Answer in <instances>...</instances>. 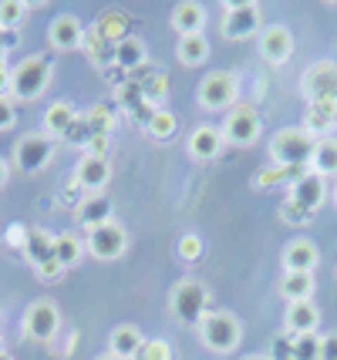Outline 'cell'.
<instances>
[{"instance_id": "obj_1", "label": "cell", "mask_w": 337, "mask_h": 360, "mask_svg": "<svg viewBox=\"0 0 337 360\" xmlns=\"http://www.w3.org/2000/svg\"><path fill=\"white\" fill-rule=\"evenodd\" d=\"M51 75H54V68L44 54H31V58H24L20 64L11 68V88L7 94L14 98V101H37L41 94L48 91L51 84Z\"/></svg>"}, {"instance_id": "obj_2", "label": "cell", "mask_w": 337, "mask_h": 360, "mask_svg": "<svg viewBox=\"0 0 337 360\" xmlns=\"http://www.w3.org/2000/svg\"><path fill=\"white\" fill-rule=\"evenodd\" d=\"M317 139L300 128H280L270 139V158L273 165H290V169H310Z\"/></svg>"}, {"instance_id": "obj_3", "label": "cell", "mask_w": 337, "mask_h": 360, "mask_svg": "<svg viewBox=\"0 0 337 360\" xmlns=\"http://www.w3.org/2000/svg\"><path fill=\"white\" fill-rule=\"evenodd\" d=\"M199 340L206 350L212 354H233L243 340V323L240 316L226 314V310H209L203 320H199Z\"/></svg>"}, {"instance_id": "obj_4", "label": "cell", "mask_w": 337, "mask_h": 360, "mask_svg": "<svg viewBox=\"0 0 337 360\" xmlns=\"http://www.w3.org/2000/svg\"><path fill=\"white\" fill-rule=\"evenodd\" d=\"M169 310L179 323L199 327V320L209 314V290L199 280H179L169 297Z\"/></svg>"}, {"instance_id": "obj_5", "label": "cell", "mask_w": 337, "mask_h": 360, "mask_svg": "<svg viewBox=\"0 0 337 360\" xmlns=\"http://www.w3.org/2000/svg\"><path fill=\"white\" fill-rule=\"evenodd\" d=\"M220 131H223L226 145H240V148H250V145H257L260 131H263L260 111L253 108V105H246V101L233 105V108L226 111L223 128H220Z\"/></svg>"}, {"instance_id": "obj_6", "label": "cell", "mask_w": 337, "mask_h": 360, "mask_svg": "<svg viewBox=\"0 0 337 360\" xmlns=\"http://www.w3.org/2000/svg\"><path fill=\"white\" fill-rule=\"evenodd\" d=\"M199 105L206 111H229L233 105H240V84H236V75L229 71H209L206 78L199 81Z\"/></svg>"}, {"instance_id": "obj_7", "label": "cell", "mask_w": 337, "mask_h": 360, "mask_svg": "<svg viewBox=\"0 0 337 360\" xmlns=\"http://www.w3.org/2000/svg\"><path fill=\"white\" fill-rule=\"evenodd\" d=\"M84 250L91 252L98 263H115L129 250V233H125V226H118L115 219L105 222V226H95V229H88Z\"/></svg>"}, {"instance_id": "obj_8", "label": "cell", "mask_w": 337, "mask_h": 360, "mask_svg": "<svg viewBox=\"0 0 337 360\" xmlns=\"http://www.w3.org/2000/svg\"><path fill=\"white\" fill-rule=\"evenodd\" d=\"M61 330V310L54 300H34L24 314V333L37 344H51Z\"/></svg>"}, {"instance_id": "obj_9", "label": "cell", "mask_w": 337, "mask_h": 360, "mask_svg": "<svg viewBox=\"0 0 337 360\" xmlns=\"http://www.w3.org/2000/svg\"><path fill=\"white\" fill-rule=\"evenodd\" d=\"M300 91H304L307 105L314 101H337V61H317L310 64L300 78Z\"/></svg>"}, {"instance_id": "obj_10", "label": "cell", "mask_w": 337, "mask_h": 360, "mask_svg": "<svg viewBox=\"0 0 337 360\" xmlns=\"http://www.w3.org/2000/svg\"><path fill=\"white\" fill-rule=\"evenodd\" d=\"M54 155V139H48L44 131H37V135H24V139L14 145V165L20 172H41L44 165L51 162Z\"/></svg>"}, {"instance_id": "obj_11", "label": "cell", "mask_w": 337, "mask_h": 360, "mask_svg": "<svg viewBox=\"0 0 337 360\" xmlns=\"http://www.w3.org/2000/svg\"><path fill=\"white\" fill-rule=\"evenodd\" d=\"M260 31V4H226L223 34L229 41H243Z\"/></svg>"}, {"instance_id": "obj_12", "label": "cell", "mask_w": 337, "mask_h": 360, "mask_svg": "<svg viewBox=\"0 0 337 360\" xmlns=\"http://www.w3.org/2000/svg\"><path fill=\"white\" fill-rule=\"evenodd\" d=\"M260 54L267 64H287L293 58V34L284 24H270L260 31Z\"/></svg>"}, {"instance_id": "obj_13", "label": "cell", "mask_w": 337, "mask_h": 360, "mask_svg": "<svg viewBox=\"0 0 337 360\" xmlns=\"http://www.w3.org/2000/svg\"><path fill=\"white\" fill-rule=\"evenodd\" d=\"M75 182H78V188L91 192V195H101L105 186L112 182V165H108V158L81 155L78 169H75Z\"/></svg>"}, {"instance_id": "obj_14", "label": "cell", "mask_w": 337, "mask_h": 360, "mask_svg": "<svg viewBox=\"0 0 337 360\" xmlns=\"http://www.w3.org/2000/svg\"><path fill=\"white\" fill-rule=\"evenodd\" d=\"M317 263H321V252H317L314 239L297 236L284 246V273H314Z\"/></svg>"}, {"instance_id": "obj_15", "label": "cell", "mask_w": 337, "mask_h": 360, "mask_svg": "<svg viewBox=\"0 0 337 360\" xmlns=\"http://www.w3.org/2000/svg\"><path fill=\"white\" fill-rule=\"evenodd\" d=\"M186 148H189V155H193L196 162H212V158H220V152L226 148V139L216 125H196L193 131H189V139H186Z\"/></svg>"}, {"instance_id": "obj_16", "label": "cell", "mask_w": 337, "mask_h": 360, "mask_svg": "<svg viewBox=\"0 0 337 360\" xmlns=\"http://www.w3.org/2000/svg\"><path fill=\"white\" fill-rule=\"evenodd\" d=\"M324 199H327V188H324V179L321 175H314V172H307L300 175L293 186H290V202L297 205L300 212H317L324 205Z\"/></svg>"}, {"instance_id": "obj_17", "label": "cell", "mask_w": 337, "mask_h": 360, "mask_svg": "<svg viewBox=\"0 0 337 360\" xmlns=\"http://www.w3.org/2000/svg\"><path fill=\"white\" fill-rule=\"evenodd\" d=\"M84 24H81L75 14H61L51 20V31H48V41L54 51H78L84 47Z\"/></svg>"}, {"instance_id": "obj_18", "label": "cell", "mask_w": 337, "mask_h": 360, "mask_svg": "<svg viewBox=\"0 0 337 360\" xmlns=\"http://www.w3.org/2000/svg\"><path fill=\"white\" fill-rule=\"evenodd\" d=\"M284 327L293 337H314V330L321 327V310L314 300H300V303H287V314H284Z\"/></svg>"}, {"instance_id": "obj_19", "label": "cell", "mask_w": 337, "mask_h": 360, "mask_svg": "<svg viewBox=\"0 0 337 360\" xmlns=\"http://www.w3.org/2000/svg\"><path fill=\"white\" fill-rule=\"evenodd\" d=\"M334 128H337V101H314V105H307L304 131H310L314 139H331Z\"/></svg>"}, {"instance_id": "obj_20", "label": "cell", "mask_w": 337, "mask_h": 360, "mask_svg": "<svg viewBox=\"0 0 337 360\" xmlns=\"http://www.w3.org/2000/svg\"><path fill=\"white\" fill-rule=\"evenodd\" d=\"M172 31L179 37H189V34H203V24H206V7L196 4V0H182L172 7Z\"/></svg>"}, {"instance_id": "obj_21", "label": "cell", "mask_w": 337, "mask_h": 360, "mask_svg": "<svg viewBox=\"0 0 337 360\" xmlns=\"http://www.w3.org/2000/svg\"><path fill=\"white\" fill-rule=\"evenodd\" d=\"M145 337L139 327H132V323H122V327L112 330V337H108V354L118 360H135V354L142 350Z\"/></svg>"}, {"instance_id": "obj_22", "label": "cell", "mask_w": 337, "mask_h": 360, "mask_svg": "<svg viewBox=\"0 0 337 360\" xmlns=\"http://www.w3.org/2000/svg\"><path fill=\"white\" fill-rule=\"evenodd\" d=\"M78 111L71 101H51L48 111H44V135L48 139H65V131L75 125Z\"/></svg>"}, {"instance_id": "obj_23", "label": "cell", "mask_w": 337, "mask_h": 360, "mask_svg": "<svg viewBox=\"0 0 337 360\" xmlns=\"http://www.w3.org/2000/svg\"><path fill=\"white\" fill-rule=\"evenodd\" d=\"M112 212H115V205H112L108 195H88V199H81L78 202V222L81 226H88V229L112 222Z\"/></svg>"}, {"instance_id": "obj_24", "label": "cell", "mask_w": 337, "mask_h": 360, "mask_svg": "<svg viewBox=\"0 0 337 360\" xmlns=\"http://www.w3.org/2000/svg\"><path fill=\"white\" fill-rule=\"evenodd\" d=\"M276 290H280V297L287 303H300V300H314L317 280H314V273H284Z\"/></svg>"}, {"instance_id": "obj_25", "label": "cell", "mask_w": 337, "mask_h": 360, "mask_svg": "<svg viewBox=\"0 0 337 360\" xmlns=\"http://www.w3.org/2000/svg\"><path fill=\"white\" fill-rule=\"evenodd\" d=\"M24 252H27V263H31L34 269H41L44 263L54 259V236L44 233V229H27Z\"/></svg>"}, {"instance_id": "obj_26", "label": "cell", "mask_w": 337, "mask_h": 360, "mask_svg": "<svg viewBox=\"0 0 337 360\" xmlns=\"http://www.w3.org/2000/svg\"><path fill=\"white\" fill-rule=\"evenodd\" d=\"M176 58L186 68H199L209 58V41L203 34H189V37H179L176 41Z\"/></svg>"}, {"instance_id": "obj_27", "label": "cell", "mask_w": 337, "mask_h": 360, "mask_svg": "<svg viewBox=\"0 0 337 360\" xmlns=\"http://www.w3.org/2000/svg\"><path fill=\"white\" fill-rule=\"evenodd\" d=\"M310 172L321 175V179L337 175V139H317V148H314V158H310Z\"/></svg>"}, {"instance_id": "obj_28", "label": "cell", "mask_w": 337, "mask_h": 360, "mask_svg": "<svg viewBox=\"0 0 337 360\" xmlns=\"http://www.w3.org/2000/svg\"><path fill=\"white\" fill-rule=\"evenodd\" d=\"M84 256V243L75 233H58L54 236V259L61 263V269H71L81 263Z\"/></svg>"}, {"instance_id": "obj_29", "label": "cell", "mask_w": 337, "mask_h": 360, "mask_svg": "<svg viewBox=\"0 0 337 360\" xmlns=\"http://www.w3.org/2000/svg\"><path fill=\"white\" fill-rule=\"evenodd\" d=\"M145 54H148V51H145V44L139 41V37H132V34L125 37V41H118V44H115V64H118V68H125V71L142 68Z\"/></svg>"}, {"instance_id": "obj_30", "label": "cell", "mask_w": 337, "mask_h": 360, "mask_svg": "<svg viewBox=\"0 0 337 360\" xmlns=\"http://www.w3.org/2000/svg\"><path fill=\"white\" fill-rule=\"evenodd\" d=\"M95 34L98 37H105V41H112V47H115L118 41H125V37H129V20H125L122 11H112V14H105L101 20H98Z\"/></svg>"}, {"instance_id": "obj_31", "label": "cell", "mask_w": 337, "mask_h": 360, "mask_svg": "<svg viewBox=\"0 0 337 360\" xmlns=\"http://www.w3.org/2000/svg\"><path fill=\"white\" fill-rule=\"evenodd\" d=\"M300 175H307V169H290V165H270L257 175V188H273V186H284V182H297Z\"/></svg>"}, {"instance_id": "obj_32", "label": "cell", "mask_w": 337, "mask_h": 360, "mask_svg": "<svg viewBox=\"0 0 337 360\" xmlns=\"http://www.w3.org/2000/svg\"><path fill=\"white\" fill-rule=\"evenodd\" d=\"M145 128H148V135H152V139L165 141V139H172V135H176L179 122H176V115H172V111L155 108L148 118H145Z\"/></svg>"}, {"instance_id": "obj_33", "label": "cell", "mask_w": 337, "mask_h": 360, "mask_svg": "<svg viewBox=\"0 0 337 360\" xmlns=\"http://www.w3.org/2000/svg\"><path fill=\"white\" fill-rule=\"evenodd\" d=\"M27 17V4L24 0H0V31H14Z\"/></svg>"}, {"instance_id": "obj_34", "label": "cell", "mask_w": 337, "mask_h": 360, "mask_svg": "<svg viewBox=\"0 0 337 360\" xmlns=\"http://www.w3.org/2000/svg\"><path fill=\"white\" fill-rule=\"evenodd\" d=\"M176 252L182 263H199L203 259V236L199 233H182L176 243Z\"/></svg>"}, {"instance_id": "obj_35", "label": "cell", "mask_w": 337, "mask_h": 360, "mask_svg": "<svg viewBox=\"0 0 337 360\" xmlns=\"http://www.w3.org/2000/svg\"><path fill=\"white\" fill-rule=\"evenodd\" d=\"M88 118V125H91V135H112L115 128V111L108 105H95V108L84 115Z\"/></svg>"}, {"instance_id": "obj_36", "label": "cell", "mask_w": 337, "mask_h": 360, "mask_svg": "<svg viewBox=\"0 0 337 360\" xmlns=\"http://www.w3.org/2000/svg\"><path fill=\"white\" fill-rule=\"evenodd\" d=\"M135 360H172V344L162 340V337H152V340L142 344V350L135 354Z\"/></svg>"}, {"instance_id": "obj_37", "label": "cell", "mask_w": 337, "mask_h": 360, "mask_svg": "<svg viewBox=\"0 0 337 360\" xmlns=\"http://www.w3.org/2000/svg\"><path fill=\"white\" fill-rule=\"evenodd\" d=\"M88 139H91V125H88V118H84V115H78V118H75V125L65 131V141H68V145H78V148H84V145H88Z\"/></svg>"}, {"instance_id": "obj_38", "label": "cell", "mask_w": 337, "mask_h": 360, "mask_svg": "<svg viewBox=\"0 0 337 360\" xmlns=\"http://www.w3.org/2000/svg\"><path fill=\"white\" fill-rule=\"evenodd\" d=\"M14 122H17V101L11 94H0V131L14 128Z\"/></svg>"}, {"instance_id": "obj_39", "label": "cell", "mask_w": 337, "mask_h": 360, "mask_svg": "<svg viewBox=\"0 0 337 360\" xmlns=\"http://www.w3.org/2000/svg\"><path fill=\"white\" fill-rule=\"evenodd\" d=\"M317 360H337V330L324 333L317 340Z\"/></svg>"}, {"instance_id": "obj_40", "label": "cell", "mask_w": 337, "mask_h": 360, "mask_svg": "<svg viewBox=\"0 0 337 360\" xmlns=\"http://www.w3.org/2000/svg\"><path fill=\"white\" fill-rule=\"evenodd\" d=\"M84 155L108 158V135H91V139H88V145H84Z\"/></svg>"}, {"instance_id": "obj_41", "label": "cell", "mask_w": 337, "mask_h": 360, "mask_svg": "<svg viewBox=\"0 0 337 360\" xmlns=\"http://www.w3.org/2000/svg\"><path fill=\"white\" fill-rule=\"evenodd\" d=\"M297 360H317V340L314 337H297Z\"/></svg>"}, {"instance_id": "obj_42", "label": "cell", "mask_w": 337, "mask_h": 360, "mask_svg": "<svg viewBox=\"0 0 337 360\" xmlns=\"http://www.w3.org/2000/svg\"><path fill=\"white\" fill-rule=\"evenodd\" d=\"M61 273H65V269H61V263H58V259H51V263H44V266L37 269V276H41V280H58Z\"/></svg>"}, {"instance_id": "obj_43", "label": "cell", "mask_w": 337, "mask_h": 360, "mask_svg": "<svg viewBox=\"0 0 337 360\" xmlns=\"http://www.w3.org/2000/svg\"><path fill=\"white\" fill-rule=\"evenodd\" d=\"M162 88H165V75H159V78L148 81V91H145V94H148V98H162V94H165Z\"/></svg>"}, {"instance_id": "obj_44", "label": "cell", "mask_w": 337, "mask_h": 360, "mask_svg": "<svg viewBox=\"0 0 337 360\" xmlns=\"http://www.w3.org/2000/svg\"><path fill=\"white\" fill-rule=\"evenodd\" d=\"M284 216H287V219H300V222L307 219V212H300V209H297V205H293V202H287V205H284Z\"/></svg>"}, {"instance_id": "obj_45", "label": "cell", "mask_w": 337, "mask_h": 360, "mask_svg": "<svg viewBox=\"0 0 337 360\" xmlns=\"http://www.w3.org/2000/svg\"><path fill=\"white\" fill-rule=\"evenodd\" d=\"M7 88H11V68H7V64H0V94L7 91Z\"/></svg>"}, {"instance_id": "obj_46", "label": "cell", "mask_w": 337, "mask_h": 360, "mask_svg": "<svg viewBox=\"0 0 337 360\" xmlns=\"http://www.w3.org/2000/svg\"><path fill=\"white\" fill-rule=\"evenodd\" d=\"M7 179H11V162H7V158L0 155V188L7 186Z\"/></svg>"}, {"instance_id": "obj_47", "label": "cell", "mask_w": 337, "mask_h": 360, "mask_svg": "<svg viewBox=\"0 0 337 360\" xmlns=\"http://www.w3.org/2000/svg\"><path fill=\"white\" fill-rule=\"evenodd\" d=\"M243 360H270V357H267V354H246Z\"/></svg>"}, {"instance_id": "obj_48", "label": "cell", "mask_w": 337, "mask_h": 360, "mask_svg": "<svg viewBox=\"0 0 337 360\" xmlns=\"http://www.w3.org/2000/svg\"><path fill=\"white\" fill-rule=\"evenodd\" d=\"M0 360H14L11 354H7V350H4V344H0Z\"/></svg>"}, {"instance_id": "obj_49", "label": "cell", "mask_w": 337, "mask_h": 360, "mask_svg": "<svg viewBox=\"0 0 337 360\" xmlns=\"http://www.w3.org/2000/svg\"><path fill=\"white\" fill-rule=\"evenodd\" d=\"M95 360H118V357H112V354H98Z\"/></svg>"}, {"instance_id": "obj_50", "label": "cell", "mask_w": 337, "mask_h": 360, "mask_svg": "<svg viewBox=\"0 0 337 360\" xmlns=\"http://www.w3.org/2000/svg\"><path fill=\"white\" fill-rule=\"evenodd\" d=\"M334 202H337V186H334Z\"/></svg>"}]
</instances>
